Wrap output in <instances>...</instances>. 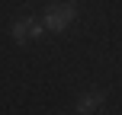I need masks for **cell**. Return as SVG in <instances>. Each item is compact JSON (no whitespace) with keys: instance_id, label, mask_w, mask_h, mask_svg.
I'll return each instance as SVG.
<instances>
[{"instance_id":"6da1fadb","label":"cell","mask_w":122,"mask_h":115,"mask_svg":"<svg viewBox=\"0 0 122 115\" xmlns=\"http://www.w3.org/2000/svg\"><path fill=\"white\" fill-rule=\"evenodd\" d=\"M45 29L51 32H64L74 26V19H77V6L71 3V0H64V3H51L48 10H45Z\"/></svg>"},{"instance_id":"7a4b0ae2","label":"cell","mask_w":122,"mask_h":115,"mask_svg":"<svg viewBox=\"0 0 122 115\" xmlns=\"http://www.w3.org/2000/svg\"><path fill=\"white\" fill-rule=\"evenodd\" d=\"M39 35H42V23H36L32 16H23V19H16V23H13V38H16L19 45L36 42Z\"/></svg>"},{"instance_id":"3957f363","label":"cell","mask_w":122,"mask_h":115,"mask_svg":"<svg viewBox=\"0 0 122 115\" xmlns=\"http://www.w3.org/2000/svg\"><path fill=\"white\" fill-rule=\"evenodd\" d=\"M103 106H106V96L90 90L77 99V115H103Z\"/></svg>"}]
</instances>
